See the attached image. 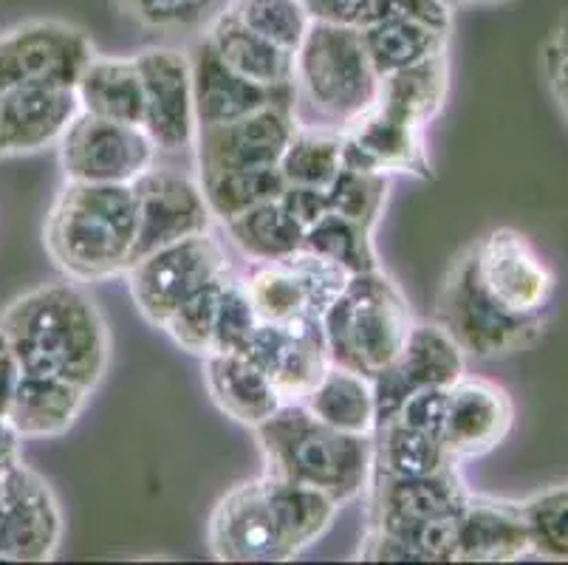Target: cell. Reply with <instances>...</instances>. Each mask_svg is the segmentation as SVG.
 I'll return each mask as SVG.
<instances>
[{
	"instance_id": "obj_1",
	"label": "cell",
	"mask_w": 568,
	"mask_h": 565,
	"mask_svg": "<svg viewBox=\"0 0 568 565\" xmlns=\"http://www.w3.org/2000/svg\"><path fill=\"white\" fill-rule=\"evenodd\" d=\"M0 331L23 373L57 376L94 393L111 365V331L94 297L74 280L29 289L0 311Z\"/></svg>"
},
{
	"instance_id": "obj_2",
	"label": "cell",
	"mask_w": 568,
	"mask_h": 565,
	"mask_svg": "<svg viewBox=\"0 0 568 565\" xmlns=\"http://www.w3.org/2000/svg\"><path fill=\"white\" fill-rule=\"evenodd\" d=\"M43 246L74 283L125 278L136 252L133 186L63 181L45 215Z\"/></svg>"
},
{
	"instance_id": "obj_3",
	"label": "cell",
	"mask_w": 568,
	"mask_h": 565,
	"mask_svg": "<svg viewBox=\"0 0 568 565\" xmlns=\"http://www.w3.org/2000/svg\"><path fill=\"white\" fill-rule=\"evenodd\" d=\"M252 433L268 475L314 486L339 506L368 492L374 478V435L328 427L303 402H283L281 411Z\"/></svg>"
},
{
	"instance_id": "obj_4",
	"label": "cell",
	"mask_w": 568,
	"mask_h": 565,
	"mask_svg": "<svg viewBox=\"0 0 568 565\" xmlns=\"http://www.w3.org/2000/svg\"><path fill=\"white\" fill-rule=\"evenodd\" d=\"M294 117L301 128L343 133L379 100V74L359 29L312 20L294 51Z\"/></svg>"
},
{
	"instance_id": "obj_5",
	"label": "cell",
	"mask_w": 568,
	"mask_h": 565,
	"mask_svg": "<svg viewBox=\"0 0 568 565\" xmlns=\"http://www.w3.org/2000/svg\"><path fill=\"white\" fill-rule=\"evenodd\" d=\"M320 323L334 365L374 380L394 365L416 320L399 283L379 266L351 274Z\"/></svg>"
},
{
	"instance_id": "obj_6",
	"label": "cell",
	"mask_w": 568,
	"mask_h": 565,
	"mask_svg": "<svg viewBox=\"0 0 568 565\" xmlns=\"http://www.w3.org/2000/svg\"><path fill=\"white\" fill-rule=\"evenodd\" d=\"M371 526L410 543L418 563H453L456 517L469 501L458 464L416 478H371Z\"/></svg>"
},
{
	"instance_id": "obj_7",
	"label": "cell",
	"mask_w": 568,
	"mask_h": 565,
	"mask_svg": "<svg viewBox=\"0 0 568 565\" xmlns=\"http://www.w3.org/2000/svg\"><path fill=\"white\" fill-rule=\"evenodd\" d=\"M433 323L453 336L467 360L469 356L498 360L531 349L544 336L549 317H518L506 311L484 289L481 278L475 272L473 243H469L444 272L433 305Z\"/></svg>"
},
{
	"instance_id": "obj_8",
	"label": "cell",
	"mask_w": 568,
	"mask_h": 565,
	"mask_svg": "<svg viewBox=\"0 0 568 565\" xmlns=\"http://www.w3.org/2000/svg\"><path fill=\"white\" fill-rule=\"evenodd\" d=\"M226 272L230 261L224 246L213 232H204L136 258L125 272V280L139 314L162 329L179 305Z\"/></svg>"
},
{
	"instance_id": "obj_9",
	"label": "cell",
	"mask_w": 568,
	"mask_h": 565,
	"mask_svg": "<svg viewBox=\"0 0 568 565\" xmlns=\"http://www.w3.org/2000/svg\"><path fill=\"white\" fill-rule=\"evenodd\" d=\"M206 546L221 563H288L301 557L268 495L266 475L232 486L206 521Z\"/></svg>"
},
{
	"instance_id": "obj_10",
	"label": "cell",
	"mask_w": 568,
	"mask_h": 565,
	"mask_svg": "<svg viewBox=\"0 0 568 565\" xmlns=\"http://www.w3.org/2000/svg\"><path fill=\"white\" fill-rule=\"evenodd\" d=\"M65 181L85 184H133L159 162V150L142 124L77 113L57 142Z\"/></svg>"
},
{
	"instance_id": "obj_11",
	"label": "cell",
	"mask_w": 568,
	"mask_h": 565,
	"mask_svg": "<svg viewBox=\"0 0 568 565\" xmlns=\"http://www.w3.org/2000/svg\"><path fill=\"white\" fill-rule=\"evenodd\" d=\"M475 272L484 289L518 317H549L557 274L535 243L513 226H498L473 241Z\"/></svg>"
},
{
	"instance_id": "obj_12",
	"label": "cell",
	"mask_w": 568,
	"mask_h": 565,
	"mask_svg": "<svg viewBox=\"0 0 568 565\" xmlns=\"http://www.w3.org/2000/svg\"><path fill=\"white\" fill-rule=\"evenodd\" d=\"M94 43L69 20H26L0 34V91L20 82L74 88Z\"/></svg>"
},
{
	"instance_id": "obj_13",
	"label": "cell",
	"mask_w": 568,
	"mask_h": 565,
	"mask_svg": "<svg viewBox=\"0 0 568 565\" xmlns=\"http://www.w3.org/2000/svg\"><path fill=\"white\" fill-rule=\"evenodd\" d=\"M63 509L54 490L20 461L0 475V559L45 563L63 543Z\"/></svg>"
},
{
	"instance_id": "obj_14",
	"label": "cell",
	"mask_w": 568,
	"mask_h": 565,
	"mask_svg": "<svg viewBox=\"0 0 568 565\" xmlns=\"http://www.w3.org/2000/svg\"><path fill=\"white\" fill-rule=\"evenodd\" d=\"M144 88V133L153 139L159 155H175L193 148L195 108L193 69L187 51L151 46L133 54Z\"/></svg>"
},
{
	"instance_id": "obj_15",
	"label": "cell",
	"mask_w": 568,
	"mask_h": 565,
	"mask_svg": "<svg viewBox=\"0 0 568 565\" xmlns=\"http://www.w3.org/2000/svg\"><path fill=\"white\" fill-rule=\"evenodd\" d=\"M136 195V252L133 261L148 252L184 241V238L213 232L215 218L206 206L199 179L175 173L170 168L144 170L133 181Z\"/></svg>"
},
{
	"instance_id": "obj_16",
	"label": "cell",
	"mask_w": 568,
	"mask_h": 565,
	"mask_svg": "<svg viewBox=\"0 0 568 565\" xmlns=\"http://www.w3.org/2000/svg\"><path fill=\"white\" fill-rule=\"evenodd\" d=\"M467 373V356L438 323H413L394 365L374 376L376 427L396 416L418 387H450Z\"/></svg>"
},
{
	"instance_id": "obj_17",
	"label": "cell",
	"mask_w": 568,
	"mask_h": 565,
	"mask_svg": "<svg viewBox=\"0 0 568 565\" xmlns=\"http://www.w3.org/2000/svg\"><path fill=\"white\" fill-rule=\"evenodd\" d=\"M292 102L261 108L235 122L195 131L199 170H268L281 164L286 144L297 131Z\"/></svg>"
},
{
	"instance_id": "obj_18",
	"label": "cell",
	"mask_w": 568,
	"mask_h": 565,
	"mask_svg": "<svg viewBox=\"0 0 568 565\" xmlns=\"http://www.w3.org/2000/svg\"><path fill=\"white\" fill-rule=\"evenodd\" d=\"M244 356L275 382L283 402H303L332 365L323 323L314 314L288 323H261Z\"/></svg>"
},
{
	"instance_id": "obj_19",
	"label": "cell",
	"mask_w": 568,
	"mask_h": 565,
	"mask_svg": "<svg viewBox=\"0 0 568 565\" xmlns=\"http://www.w3.org/2000/svg\"><path fill=\"white\" fill-rule=\"evenodd\" d=\"M343 168L379 175H413L433 181L430 155H427L425 128L374 105L365 117L348 124L343 133Z\"/></svg>"
},
{
	"instance_id": "obj_20",
	"label": "cell",
	"mask_w": 568,
	"mask_h": 565,
	"mask_svg": "<svg viewBox=\"0 0 568 565\" xmlns=\"http://www.w3.org/2000/svg\"><path fill=\"white\" fill-rule=\"evenodd\" d=\"M515 427V402L504 385L464 373L447 391L442 442L462 464L493 453Z\"/></svg>"
},
{
	"instance_id": "obj_21",
	"label": "cell",
	"mask_w": 568,
	"mask_h": 565,
	"mask_svg": "<svg viewBox=\"0 0 568 565\" xmlns=\"http://www.w3.org/2000/svg\"><path fill=\"white\" fill-rule=\"evenodd\" d=\"M80 113L74 88L20 82L0 91V159L32 155L57 142Z\"/></svg>"
},
{
	"instance_id": "obj_22",
	"label": "cell",
	"mask_w": 568,
	"mask_h": 565,
	"mask_svg": "<svg viewBox=\"0 0 568 565\" xmlns=\"http://www.w3.org/2000/svg\"><path fill=\"white\" fill-rule=\"evenodd\" d=\"M187 54L190 69H193V108L199 128L235 122V119H244L261 108L277 105V102L294 105L292 88H266L241 77L221 60V54L204 34Z\"/></svg>"
},
{
	"instance_id": "obj_23",
	"label": "cell",
	"mask_w": 568,
	"mask_h": 565,
	"mask_svg": "<svg viewBox=\"0 0 568 565\" xmlns=\"http://www.w3.org/2000/svg\"><path fill=\"white\" fill-rule=\"evenodd\" d=\"M529 554L531 537L520 501L469 492L467 506L456 517L453 563H515Z\"/></svg>"
},
{
	"instance_id": "obj_24",
	"label": "cell",
	"mask_w": 568,
	"mask_h": 565,
	"mask_svg": "<svg viewBox=\"0 0 568 565\" xmlns=\"http://www.w3.org/2000/svg\"><path fill=\"white\" fill-rule=\"evenodd\" d=\"M204 387L224 416L250 430L261 427L283 404L275 382L244 354L204 356Z\"/></svg>"
},
{
	"instance_id": "obj_25",
	"label": "cell",
	"mask_w": 568,
	"mask_h": 565,
	"mask_svg": "<svg viewBox=\"0 0 568 565\" xmlns=\"http://www.w3.org/2000/svg\"><path fill=\"white\" fill-rule=\"evenodd\" d=\"M88 398L91 393L71 382L57 380V376H40V373H23L7 418L23 442L60 438L82 416Z\"/></svg>"
},
{
	"instance_id": "obj_26",
	"label": "cell",
	"mask_w": 568,
	"mask_h": 565,
	"mask_svg": "<svg viewBox=\"0 0 568 565\" xmlns=\"http://www.w3.org/2000/svg\"><path fill=\"white\" fill-rule=\"evenodd\" d=\"M204 38L213 43L221 60L237 71L246 80L266 88H292L294 80V54L281 49L263 34L237 18L230 7L221 9L210 26L204 29Z\"/></svg>"
},
{
	"instance_id": "obj_27",
	"label": "cell",
	"mask_w": 568,
	"mask_h": 565,
	"mask_svg": "<svg viewBox=\"0 0 568 565\" xmlns=\"http://www.w3.org/2000/svg\"><path fill=\"white\" fill-rule=\"evenodd\" d=\"M82 113L111 122L142 124L144 88L133 57L94 54L74 85Z\"/></svg>"
},
{
	"instance_id": "obj_28",
	"label": "cell",
	"mask_w": 568,
	"mask_h": 565,
	"mask_svg": "<svg viewBox=\"0 0 568 565\" xmlns=\"http://www.w3.org/2000/svg\"><path fill=\"white\" fill-rule=\"evenodd\" d=\"M306 411L334 430L351 435L376 433L374 380L343 365H328L306 398Z\"/></svg>"
},
{
	"instance_id": "obj_29",
	"label": "cell",
	"mask_w": 568,
	"mask_h": 565,
	"mask_svg": "<svg viewBox=\"0 0 568 565\" xmlns=\"http://www.w3.org/2000/svg\"><path fill=\"white\" fill-rule=\"evenodd\" d=\"M447 93H450V57L442 51L382 77L376 105L427 128L444 111Z\"/></svg>"
},
{
	"instance_id": "obj_30",
	"label": "cell",
	"mask_w": 568,
	"mask_h": 565,
	"mask_svg": "<svg viewBox=\"0 0 568 565\" xmlns=\"http://www.w3.org/2000/svg\"><path fill=\"white\" fill-rule=\"evenodd\" d=\"M359 34H363L365 51H368V60L379 80L385 74L407 69L413 62H422L450 49L447 31H438L422 20L405 18V14H387V18L359 29Z\"/></svg>"
},
{
	"instance_id": "obj_31",
	"label": "cell",
	"mask_w": 568,
	"mask_h": 565,
	"mask_svg": "<svg viewBox=\"0 0 568 565\" xmlns=\"http://www.w3.org/2000/svg\"><path fill=\"white\" fill-rule=\"evenodd\" d=\"M232 246L255 263H277L303 249L306 230L294 224V218L281 206V201H266L244 215H235L224 224Z\"/></svg>"
},
{
	"instance_id": "obj_32",
	"label": "cell",
	"mask_w": 568,
	"mask_h": 565,
	"mask_svg": "<svg viewBox=\"0 0 568 565\" xmlns=\"http://www.w3.org/2000/svg\"><path fill=\"white\" fill-rule=\"evenodd\" d=\"M458 464L442 438L405 427L402 422L379 424L374 433V475L387 478H416V475L442 473Z\"/></svg>"
},
{
	"instance_id": "obj_33",
	"label": "cell",
	"mask_w": 568,
	"mask_h": 565,
	"mask_svg": "<svg viewBox=\"0 0 568 565\" xmlns=\"http://www.w3.org/2000/svg\"><path fill=\"white\" fill-rule=\"evenodd\" d=\"M199 186L215 221L226 224L235 215L266 201H277L286 190L281 170H199Z\"/></svg>"
},
{
	"instance_id": "obj_34",
	"label": "cell",
	"mask_w": 568,
	"mask_h": 565,
	"mask_svg": "<svg viewBox=\"0 0 568 565\" xmlns=\"http://www.w3.org/2000/svg\"><path fill=\"white\" fill-rule=\"evenodd\" d=\"M263 475H266L268 495H272V504H275L277 515H281L288 541L297 548V554H303L332 528L343 506L332 495H325V492L314 490V486L294 484V481L275 478V475L268 473Z\"/></svg>"
},
{
	"instance_id": "obj_35",
	"label": "cell",
	"mask_w": 568,
	"mask_h": 565,
	"mask_svg": "<svg viewBox=\"0 0 568 565\" xmlns=\"http://www.w3.org/2000/svg\"><path fill=\"white\" fill-rule=\"evenodd\" d=\"M277 170L286 184L328 190V184L343 170V139L337 131L297 128L292 142L283 150Z\"/></svg>"
},
{
	"instance_id": "obj_36",
	"label": "cell",
	"mask_w": 568,
	"mask_h": 565,
	"mask_svg": "<svg viewBox=\"0 0 568 565\" xmlns=\"http://www.w3.org/2000/svg\"><path fill=\"white\" fill-rule=\"evenodd\" d=\"M371 235H374V230H368V226H359L348 218L337 215V212H328V215L320 218L317 224L308 226L303 249L337 263L348 274H359L382 266Z\"/></svg>"
},
{
	"instance_id": "obj_37",
	"label": "cell",
	"mask_w": 568,
	"mask_h": 565,
	"mask_svg": "<svg viewBox=\"0 0 568 565\" xmlns=\"http://www.w3.org/2000/svg\"><path fill=\"white\" fill-rule=\"evenodd\" d=\"M244 286L261 323H288L294 317L312 314L306 286L288 261L257 263L255 272L244 280Z\"/></svg>"
},
{
	"instance_id": "obj_38",
	"label": "cell",
	"mask_w": 568,
	"mask_h": 565,
	"mask_svg": "<svg viewBox=\"0 0 568 565\" xmlns=\"http://www.w3.org/2000/svg\"><path fill=\"white\" fill-rule=\"evenodd\" d=\"M226 7L250 29L292 54L301 49L308 26H312V14L303 0H230Z\"/></svg>"
},
{
	"instance_id": "obj_39",
	"label": "cell",
	"mask_w": 568,
	"mask_h": 565,
	"mask_svg": "<svg viewBox=\"0 0 568 565\" xmlns=\"http://www.w3.org/2000/svg\"><path fill=\"white\" fill-rule=\"evenodd\" d=\"M116 9L142 29L151 31H201L224 9V0H113Z\"/></svg>"
},
{
	"instance_id": "obj_40",
	"label": "cell",
	"mask_w": 568,
	"mask_h": 565,
	"mask_svg": "<svg viewBox=\"0 0 568 565\" xmlns=\"http://www.w3.org/2000/svg\"><path fill=\"white\" fill-rule=\"evenodd\" d=\"M531 537V554L568 559V484L549 486L520 501Z\"/></svg>"
},
{
	"instance_id": "obj_41",
	"label": "cell",
	"mask_w": 568,
	"mask_h": 565,
	"mask_svg": "<svg viewBox=\"0 0 568 565\" xmlns=\"http://www.w3.org/2000/svg\"><path fill=\"white\" fill-rule=\"evenodd\" d=\"M387 190L390 181L379 173H363V170L343 168L337 179L328 184V206L337 215L348 218L354 224L374 230L379 224L382 212L387 204Z\"/></svg>"
},
{
	"instance_id": "obj_42",
	"label": "cell",
	"mask_w": 568,
	"mask_h": 565,
	"mask_svg": "<svg viewBox=\"0 0 568 565\" xmlns=\"http://www.w3.org/2000/svg\"><path fill=\"white\" fill-rule=\"evenodd\" d=\"M224 278L213 280L210 286H204L199 294H193V297H190L187 303L179 305V309L170 314L168 323L162 325V331H168L170 340H173L179 349L187 351V354L193 356H201V360L213 354L215 311H219V294Z\"/></svg>"
},
{
	"instance_id": "obj_43",
	"label": "cell",
	"mask_w": 568,
	"mask_h": 565,
	"mask_svg": "<svg viewBox=\"0 0 568 565\" xmlns=\"http://www.w3.org/2000/svg\"><path fill=\"white\" fill-rule=\"evenodd\" d=\"M257 325H261V320H257V311L244 286V278H235L230 272L221 283L213 354H244Z\"/></svg>"
},
{
	"instance_id": "obj_44",
	"label": "cell",
	"mask_w": 568,
	"mask_h": 565,
	"mask_svg": "<svg viewBox=\"0 0 568 565\" xmlns=\"http://www.w3.org/2000/svg\"><path fill=\"white\" fill-rule=\"evenodd\" d=\"M286 261L292 263L294 272L301 274L303 286H306V294H308V305H312V314L323 317V311L339 297V292L345 289L351 274L345 272L343 266H337V263L325 261V258L314 255V252H306V249L294 252V255L286 258Z\"/></svg>"
},
{
	"instance_id": "obj_45",
	"label": "cell",
	"mask_w": 568,
	"mask_h": 565,
	"mask_svg": "<svg viewBox=\"0 0 568 565\" xmlns=\"http://www.w3.org/2000/svg\"><path fill=\"white\" fill-rule=\"evenodd\" d=\"M447 391L450 387H418L402 402L394 418L405 427L442 438L444 416H447Z\"/></svg>"
},
{
	"instance_id": "obj_46",
	"label": "cell",
	"mask_w": 568,
	"mask_h": 565,
	"mask_svg": "<svg viewBox=\"0 0 568 565\" xmlns=\"http://www.w3.org/2000/svg\"><path fill=\"white\" fill-rule=\"evenodd\" d=\"M540 69H544V80L551 100L557 102L568 124V18L557 20L555 29L549 31V38L544 40Z\"/></svg>"
},
{
	"instance_id": "obj_47",
	"label": "cell",
	"mask_w": 568,
	"mask_h": 565,
	"mask_svg": "<svg viewBox=\"0 0 568 565\" xmlns=\"http://www.w3.org/2000/svg\"><path fill=\"white\" fill-rule=\"evenodd\" d=\"M303 3H306L312 20L351 26V29H365V26L387 18L382 0H303Z\"/></svg>"
},
{
	"instance_id": "obj_48",
	"label": "cell",
	"mask_w": 568,
	"mask_h": 565,
	"mask_svg": "<svg viewBox=\"0 0 568 565\" xmlns=\"http://www.w3.org/2000/svg\"><path fill=\"white\" fill-rule=\"evenodd\" d=\"M281 206L294 218V224L308 230L314 226L323 215L332 212L328 206V193L320 190V186H301V184H286V190L281 193Z\"/></svg>"
},
{
	"instance_id": "obj_49",
	"label": "cell",
	"mask_w": 568,
	"mask_h": 565,
	"mask_svg": "<svg viewBox=\"0 0 568 565\" xmlns=\"http://www.w3.org/2000/svg\"><path fill=\"white\" fill-rule=\"evenodd\" d=\"M387 14H405V18L422 20V23L433 26L438 31H453V12L456 9L447 7L444 0H382Z\"/></svg>"
},
{
	"instance_id": "obj_50",
	"label": "cell",
	"mask_w": 568,
	"mask_h": 565,
	"mask_svg": "<svg viewBox=\"0 0 568 565\" xmlns=\"http://www.w3.org/2000/svg\"><path fill=\"white\" fill-rule=\"evenodd\" d=\"M20 376H23V367H20L12 345H9V340L0 331V416L3 418H7L9 404H12L14 391L20 385Z\"/></svg>"
},
{
	"instance_id": "obj_51",
	"label": "cell",
	"mask_w": 568,
	"mask_h": 565,
	"mask_svg": "<svg viewBox=\"0 0 568 565\" xmlns=\"http://www.w3.org/2000/svg\"><path fill=\"white\" fill-rule=\"evenodd\" d=\"M20 461H23V438L9 424V418L0 416V475L9 473Z\"/></svg>"
},
{
	"instance_id": "obj_52",
	"label": "cell",
	"mask_w": 568,
	"mask_h": 565,
	"mask_svg": "<svg viewBox=\"0 0 568 565\" xmlns=\"http://www.w3.org/2000/svg\"><path fill=\"white\" fill-rule=\"evenodd\" d=\"M447 7H493V3H506V0H444Z\"/></svg>"
}]
</instances>
